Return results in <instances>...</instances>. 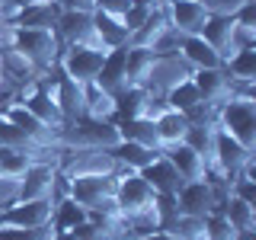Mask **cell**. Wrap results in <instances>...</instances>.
Wrapping results in <instances>:
<instances>
[{"mask_svg":"<svg viewBox=\"0 0 256 240\" xmlns=\"http://www.w3.org/2000/svg\"><path fill=\"white\" fill-rule=\"evenodd\" d=\"M6 42H10L38 74H48L52 68H58L61 38H58L54 29H10L6 26Z\"/></svg>","mask_w":256,"mask_h":240,"instance_id":"cell-1","label":"cell"},{"mask_svg":"<svg viewBox=\"0 0 256 240\" xmlns=\"http://www.w3.org/2000/svg\"><path fill=\"white\" fill-rule=\"evenodd\" d=\"M214 125L237 138L244 148H256V100L250 96H230L214 106Z\"/></svg>","mask_w":256,"mask_h":240,"instance_id":"cell-2","label":"cell"},{"mask_svg":"<svg viewBox=\"0 0 256 240\" xmlns=\"http://www.w3.org/2000/svg\"><path fill=\"white\" fill-rule=\"evenodd\" d=\"M64 180V196L74 198L77 205H84L86 212H106L118 214L112 192H116V173L109 176H61Z\"/></svg>","mask_w":256,"mask_h":240,"instance_id":"cell-3","label":"cell"},{"mask_svg":"<svg viewBox=\"0 0 256 240\" xmlns=\"http://www.w3.org/2000/svg\"><path fill=\"white\" fill-rule=\"evenodd\" d=\"M112 202H116V212L122 214V218H141V214H154L157 192L148 186V180H144L141 173L118 170Z\"/></svg>","mask_w":256,"mask_h":240,"instance_id":"cell-4","label":"cell"},{"mask_svg":"<svg viewBox=\"0 0 256 240\" xmlns=\"http://www.w3.org/2000/svg\"><path fill=\"white\" fill-rule=\"evenodd\" d=\"M198 36H202L224 61H228L234 52H240V48L256 45V32L240 29L237 22H234V13H214L212 10V16L205 20V26H202Z\"/></svg>","mask_w":256,"mask_h":240,"instance_id":"cell-5","label":"cell"},{"mask_svg":"<svg viewBox=\"0 0 256 240\" xmlns=\"http://www.w3.org/2000/svg\"><path fill=\"white\" fill-rule=\"evenodd\" d=\"M208 164H212V170L218 173L224 182H230V180H237L246 166H253V150L244 148L237 138H230L228 132H221V128L214 125V141H212V157H208Z\"/></svg>","mask_w":256,"mask_h":240,"instance_id":"cell-6","label":"cell"},{"mask_svg":"<svg viewBox=\"0 0 256 240\" xmlns=\"http://www.w3.org/2000/svg\"><path fill=\"white\" fill-rule=\"evenodd\" d=\"M102 61H106V48H93V45H61L58 68L70 80H74V84L86 86V84H93V80H96Z\"/></svg>","mask_w":256,"mask_h":240,"instance_id":"cell-7","label":"cell"},{"mask_svg":"<svg viewBox=\"0 0 256 240\" xmlns=\"http://www.w3.org/2000/svg\"><path fill=\"white\" fill-rule=\"evenodd\" d=\"M54 198H29V202L16 198L0 208V228H48L54 218Z\"/></svg>","mask_w":256,"mask_h":240,"instance_id":"cell-8","label":"cell"},{"mask_svg":"<svg viewBox=\"0 0 256 240\" xmlns=\"http://www.w3.org/2000/svg\"><path fill=\"white\" fill-rule=\"evenodd\" d=\"M61 166L58 164H48V160H32L29 170L20 176V192H16V198H22V202H29V198H54L61 196Z\"/></svg>","mask_w":256,"mask_h":240,"instance_id":"cell-9","label":"cell"},{"mask_svg":"<svg viewBox=\"0 0 256 240\" xmlns=\"http://www.w3.org/2000/svg\"><path fill=\"white\" fill-rule=\"evenodd\" d=\"M64 138H70L77 148H112V144H118V128L112 118L80 116L64 128Z\"/></svg>","mask_w":256,"mask_h":240,"instance_id":"cell-10","label":"cell"},{"mask_svg":"<svg viewBox=\"0 0 256 240\" xmlns=\"http://www.w3.org/2000/svg\"><path fill=\"white\" fill-rule=\"evenodd\" d=\"M166 20H170L173 32L180 36H198L205 20L212 16L208 0H166Z\"/></svg>","mask_w":256,"mask_h":240,"instance_id":"cell-11","label":"cell"},{"mask_svg":"<svg viewBox=\"0 0 256 240\" xmlns=\"http://www.w3.org/2000/svg\"><path fill=\"white\" fill-rule=\"evenodd\" d=\"M54 32H58L61 45H100V36L93 29V13H80V10H61L58 22H54Z\"/></svg>","mask_w":256,"mask_h":240,"instance_id":"cell-12","label":"cell"},{"mask_svg":"<svg viewBox=\"0 0 256 240\" xmlns=\"http://www.w3.org/2000/svg\"><path fill=\"white\" fill-rule=\"evenodd\" d=\"M20 102H22V106H26V109H29V112H32V116H36L42 125H48L52 132H58L61 138H64V128H68V122H64V112L58 109L54 96L48 93L45 86L38 84V80H36V84H32L29 90L20 96Z\"/></svg>","mask_w":256,"mask_h":240,"instance_id":"cell-13","label":"cell"},{"mask_svg":"<svg viewBox=\"0 0 256 240\" xmlns=\"http://www.w3.org/2000/svg\"><path fill=\"white\" fill-rule=\"evenodd\" d=\"M192 84H196L198 96L205 106H221L224 100L234 96V80L228 77L224 68H208V70H192Z\"/></svg>","mask_w":256,"mask_h":240,"instance_id":"cell-14","label":"cell"},{"mask_svg":"<svg viewBox=\"0 0 256 240\" xmlns=\"http://www.w3.org/2000/svg\"><path fill=\"white\" fill-rule=\"evenodd\" d=\"M170 164L176 166V173L182 176L186 182H192V180H205L208 176V170H212V164H208V157L205 154H198L192 144H173V148H164L160 150Z\"/></svg>","mask_w":256,"mask_h":240,"instance_id":"cell-15","label":"cell"},{"mask_svg":"<svg viewBox=\"0 0 256 240\" xmlns=\"http://www.w3.org/2000/svg\"><path fill=\"white\" fill-rule=\"evenodd\" d=\"M164 54L157 48H144V45H125V77L128 84H141L148 86L150 77H154L157 64Z\"/></svg>","mask_w":256,"mask_h":240,"instance_id":"cell-16","label":"cell"},{"mask_svg":"<svg viewBox=\"0 0 256 240\" xmlns=\"http://www.w3.org/2000/svg\"><path fill=\"white\" fill-rule=\"evenodd\" d=\"M160 93H154L150 86H141V84H128L116 93V118H141L148 116L150 109V100ZM112 118V122H116Z\"/></svg>","mask_w":256,"mask_h":240,"instance_id":"cell-17","label":"cell"},{"mask_svg":"<svg viewBox=\"0 0 256 240\" xmlns=\"http://www.w3.org/2000/svg\"><path fill=\"white\" fill-rule=\"evenodd\" d=\"M180 54L192 70H208V68H224V58L205 42L202 36H182L180 38Z\"/></svg>","mask_w":256,"mask_h":240,"instance_id":"cell-18","label":"cell"},{"mask_svg":"<svg viewBox=\"0 0 256 240\" xmlns=\"http://www.w3.org/2000/svg\"><path fill=\"white\" fill-rule=\"evenodd\" d=\"M141 176L148 180V186L154 189L157 196H176V192L182 189V182H186L180 173H176V166H173L164 154H160L157 160H150V164L141 170Z\"/></svg>","mask_w":256,"mask_h":240,"instance_id":"cell-19","label":"cell"},{"mask_svg":"<svg viewBox=\"0 0 256 240\" xmlns=\"http://www.w3.org/2000/svg\"><path fill=\"white\" fill-rule=\"evenodd\" d=\"M58 13L61 6L58 4H48V0H38V4L26 6V10L13 13L10 20H4L10 29H54L58 22Z\"/></svg>","mask_w":256,"mask_h":240,"instance_id":"cell-20","label":"cell"},{"mask_svg":"<svg viewBox=\"0 0 256 240\" xmlns=\"http://www.w3.org/2000/svg\"><path fill=\"white\" fill-rule=\"evenodd\" d=\"M154 128H157L160 150H164V148H173V144H182V141H186L192 122H189V116H182V112H176V109L166 106V109L154 118Z\"/></svg>","mask_w":256,"mask_h":240,"instance_id":"cell-21","label":"cell"},{"mask_svg":"<svg viewBox=\"0 0 256 240\" xmlns=\"http://www.w3.org/2000/svg\"><path fill=\"white\" fill-rule=\"evenodd\" d=\"M100 90H106L116 96L122 86H128V77H125V45L122 48H109L106 52V61H102V68H100V74H96L93 80Z\"/></svg>","mask_w":256,"mask_h":240,"instance_id":"cell-22","label":"cell"},{"mask_svg":"<svg viewBox=\"0 0 256 240\" xmlns=\"http://www.w3.org/2000/svg\"><path fill=\"white\" fill-rule=\"evenodd\" d=\"M109 154L116 157L118 170L141 173L144 166L150 164V160H157V157H160V150L144 148V144H138V141H118V144H112V148H109Z\"/></svg>","mask_w":256,"mask_h":240,"instance_id":"cell-23","label":"cell"},{"mask_svg":"<svg viewBox=\"0 0 256 240\" xmlns=\"http://www.w3.org/2000/svg\"><path fill=\"white\" fill-rule=\"evenodd\" d=\"M218 212L230 221V228H234L240 237L253 234V228H256V205H250V202H244V198H237V196L228 192V196L218 202Z\"/></svg>","mask_w":256,"mask_h":240,"instance_id":"cell-24","label":"cell"},{"mask_svg":"<svg viewBox=\"0 0 256 240\" xmlns=\"http://www.w3.org/2000/svg\"><path fill=\"white\" fill-rule=\"evenodd\" d=\"M116 128H118V141H138L144 148L160 150L154 118H148V116H141V118H116Z\"/></svg>","mask_w":256,"mask_h":240,"instance_id":"cell-25","label":"cell"},{"mask_svg":"<svg viewBox=\"0 0 256 240\" xmlns=\"http://www.w3.org/2000/svg\"><path fill=\"white\" fill-rule=\"evenodd\" d=\"M164 102L176 112H182V116H192L198 106H202V96H198L196 84H192V77H182L176 80V84H170L164 90Z\"/></svg>","mask_w":256,"mask_h":240,"instance_id":"cell-26","label":"cell"},{"mask_svg":"<svg viewBox=\"0 0 256 240\" xmlns=\"http://www.w3.org/2000/svg\"><path fill=\"white\" fill-rule=\"evenodd\" d=\"M86 218H90V212H86L84 205H77L74 198H68L64 192L54 198V218H52V230H54V234H64V230L77 228V224H84Z\"/></svg>","mask_w":256,"mask_h":240,"instance_id":"cell-27","label":"cell"},{"mask_svg":"<svg viewBox=\"0 0 256 240\" xmlns=\"http://www.w3.org/2000/svg\"><path fill=\"white\" fill-rule=\"evenodd\" d=\"M93 29H96V36H100V45L106 48H122L128 45V32L122 26V20L118 16H109V13H100V10H93Z\"/></svg>","mask_w":256,"mask_h":240,"instance_id":"cell-28","label":"cell"},{"mask_svg":"<svg viewBox=\"0 0 256 240\" xmlns=\"http://www.w3.org/2000/svg\"><path fill=\"white\" fill-rule=\"evenodd\" d=\"M224 70L234 84H256V45H246L224 61Z\"/></svg>","mask_w":256,"mask_h":240,"instance_id":"cell-29","label":"cell"},{"mask_svg":"<svg viewBox=\"0 0 256 240\" xmlns=\"http://www.w3.org/2000/svg\"><path fill=\"white\" fill-rule=\"evenodd\" d=\"M84 116L93 118H116V96L100 90L96 84L84 86Z\"/></svg>","mask_w":256,"mask_h":240,"instance_id":"cell-30","label":"cell"},{"mask_svg":"<svg viewBox=\"0 0 256 240\" xmlns=\"http://www.w3.org/2000/svg\"><path fill=\"white\" fill-rule=\"evenodd\" d=\"M166 234H173L176 240H205V218H192V214L176 212L166 224H160Z\"/></svg>","mask_w":256,"mask_h":240,"instance_id":"cell-31","label":"cell"},{"mask_svg":"<svg viewBox=\"0 0 256 240\" xmlns=\"http://www.w3.org/2000/svg\"><path fill=\"white\" fill-rule=\"evenodd\" d=\"M0 148H16V150H45V148H36L26 134L16 128L10 118L0 112Z\"/></svg>","mask_w":256,"mask_h":240,"instance_id":"cell-32","label":"cell"},{"mask_svg":"<svg viewBox=\"0 0 256 240\" xmlns=\"http://www.w3.org/2000/svg\"><path fill=\"white\" fill-rule=\"evenodd\" d=\"M54 230L52 224L48 228H0V240H52Z\"/></svg>","mask_w":256,"mask_h":240,"instance_id":"cell-33","label":"cell"},{"mask_svg":"<svg viewBox=\"0 0 256 240\" xmlns=\"http://www.w3.org/2000/svg\"><path fill=\"white\" fill-rule=\"evenodd\" d=\"M148 13H150V10H144V6H134V4H132V6L125 10V16H118V20H122V26H125V32H128V38H132L134 32H138V29L144 26Z\"/></svg>","mask_w":256,"mask_h":240,"instance_id":"cell-34","label":"cell"},{"mask_svg":"<svg viewBox=\"0 0 256 240\" xmlns=\"http://www.w3.org/2000/svg\"><path fill=\"white\" fill-rule=\"evenodd\" d=\"M234 22L240 29H246V32H256V4L253 0H244V4L234 10Z\"/></svg>","mask_w":256,"mask_h":240,"instance_id":"cell-35","label":"cell"},{"mask_svg":"<svg viewBox=\"0 0 256 240\" xmlns=\"http://www.w3.org/2000/svg\"><path fill=\"white\" fill-rule=\"evenodd\" d=\"M128 6H132V0H96V6H93V10L109 13V16H125Z\"/></svg>","mask_w":256,"mask_h":240,"instance_id":"cell-36","label":"cell"},{"mask_svg":"<svg viewBox=\"0 0 256 240\" xmlns=\"http://www.w3.org/2000/svg\"><path fill=\"white\" fill-rule=\"evenodd\" d=\"M61 10H80V13H93L96 0H61Z\"/></svg>","mask_w":256,"mask_h":240,"instance_id":"cell-37","label":"cell"},{"mask_svg":"<svg viewBox=\"0 0 256 240\" xmlns=\"http://www.w3.org/2000/svg\"><path fill=\"white\" fill-rule=\"evenodd\" d=\"M134 240H176V237L166 234L164 228H154V230H148V234H141V237H134Z\"/></svg>","mask_w":256,"mask_h":240,"instance_id":"cell-38","label":"cell"},{"mask_svg":"<svg viewBox=\"0 0 256 240\" xmlns=\"http://www.w3.org/2000/svg\"><path fill=\"white\" fill-rule=\"evenodd\" d=\"M134 6H144V10H157V6H164L166 0H132Z\"/></svg>","mask_w":256,"mask_h":240,"instance_id":"cell-39","label":"cell"},{"mask_svg":"<svg viewBox=\"0 0 256 240\" xmlns=\"http://www.w3.org/2000/svg\"><path fill=\"white\" fill-rule=\"evenodd\" d=\"M102 240H122V237H102Z\"/></svg>","mask_w":256,"mask_h":240,"instance_id":"cell-40","label":"cell"},{"mask_svg":"<svg viewBox=\"0 0 256 240\" xmlns=\"http://www.w3.org/2000/svg\"><path fill=\"white\" fill-rule=\"evenodd\" d=\"M48 4H61V0H48Z\"/></svg>","mask_w":256,"mask_h":240,"instance_id":"cell-41","label":"cell"}]
</instances>
